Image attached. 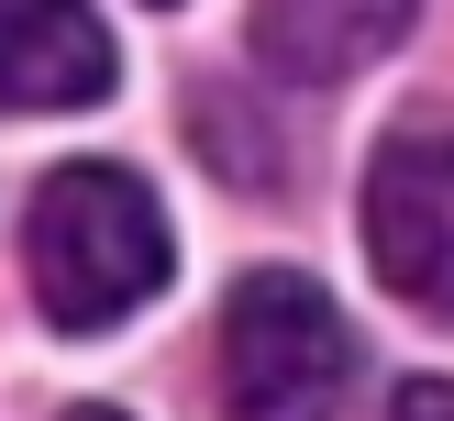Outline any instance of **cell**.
I'll list each match as a JSON object with an SVG mask.
<instances>
[{
  "instance_id": "obj_3",
  "label": "cell",
  "mask_w": 454,
  "mask_h": 421,
  "mask_svg": "<svg viewBox=\"0 0 454 421\" xmlns=\"http://www.w3.org/2000/svg\"><path fill=\"white\" fill-rule=\"evenodd\" d=\"M366 266L421 322H454V133H388L366 167Z\"/></svg>"
},
{
  "instance_id": "obj_4",
  "label": "cell",
  "mask_w": 454,
  "mask_h": 421,
  "mask_svg": "<svg viewBox=\"0 0 454 421\" xmlns=\"http://www.w3.org/2000/svg\"><path fill=\"white\" fill-rule=\"evenodd\" d=\"M111 89V34L89 0H0V111H89Z\"/></svg>"
},
{
  "instance_id": "obj_5",
  "label": "cell",
  "mask_w": 454,
  "mask_h": 421,
  "mask_svg": "<svg viewBox=\"0 0 454 421\" xmlns=\"http://www.w3.org/2000/svg\"><path fill=\"white\" fill-rule=\"evenodd\" d=\"M399 34H411V0H255V56L300 89L377 66Z\"/></svg>"
},
{
  "instance_id": "obj_6",
  "label": "cell",
  "mask_w": 454,
  "mask_h": 421,
  "mask_svg": "<svg viewBox=\"0 0 454 421\" xmlns=\"http://www.w3.org/2000/svg\"><path fill=\"white\" fill-rule=\"evenodd\" d=\"M388 421H454V377H411L388 399Z\"/></svg>"
},
{
  "instance_id": "obj_2",
  "label": "cell",
  "mask_w": 454,
  "mask_h": 421,
  "mask_svg": "<svg viewBox=\"0 0 454 421\" xmlns=\"http://www.w3.org/2000/svg\"><path fill=\"white\" fill-rule=\"evenodd\" d=\"M355 388V332L300 266H255L233 277L222 310V399L233 421H333Z\"/></svg>"
},
{
  "instance_id": "obj_7",
  "label": "cell",
  "mask_w": 454,
  "mask_h": 421,
  "mask_svg": "<svg viewBox=\"0 0 454 421\" xmlns=\"http://www.w3.org/2000/svg\"><path fill=\"white\" fill-rule=\"evenodd\" d=\"M67 421H122V410H100V399H78V410H67Z\"/></svg>"
},
{
  "instance_id": "obj_1",
  "label": "cell",
  "mask_w": 454,
  "mask_h": 421,
  "mask_svg": "<svg viewBox=\"0 0 454 421\" xmlns=\"http://www.w3.org/2000/svg\"><path fill=\"white\" fill-rule=\"evenodd\" d=\"M22 266H34V310L56 332H111L167 288L177 233L155 211V189L133 167H56L34 189V222H22Z\"/></svg>"
}]
</instances>
